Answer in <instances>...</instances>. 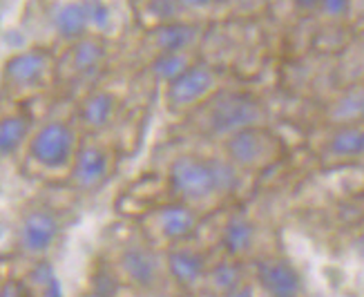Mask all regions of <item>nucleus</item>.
<instances>
[{
    "instance_id": "1",
    "label": "nucleus",
    "mask_w": 364,
    "mask_h": 297,
    "mask_svg": "<svg viewBox=\"0 0 364 297\" xmlns=\"http://www.w3.org/2000/svg\"><path fill=\"white\" fill-rule=\"evenodd\" d=\"M154 201H177L208 217L221 208L232 206L240 197L246 177L228 163L215 148H172L161 168L150 172Z\"/></svg>"
},
{
    "instance_id": "2",
    "label": "nucleus",
    "mask_w": 364,
    "mask_h": 297,
    "mask_svg": "<svg viewBox=\"0 0 364 297\" xmlns=\"http://www.w3.org/2000/svg\"><path fill=\"white\" fill-rule=\"evenodd\" d=\"M255 125H271V112L262 97L252 90L228 83L201 103L195 112L177 123L179 141L217 148L237 132Z\"/></svg>"
},
{
    "instance_id": "3",
    "label": "nucleus",
    "mask_w": 364,
    "mask_h": 297,
    "mask_svg": "<svg viewBox=\"0 0 364 297\" xmlns=\"http://www.w3.org/2000/svg\"><path fill=\"white\" fill-rule=\"evenodd\" d=\"M103 264L121 293H130L132 297H181L170 284L164 253L134 224L112 232L103 250Z\"/></svg>"
},
{
    "instance_id": "4",
    "label": "nucleus",
    "mask_w": 364,
    "mask_h": 297,
    "mask_svg": "<svg viewBox=\"0 0 364 297\" xmlns=\"http://www.w3.org/2000/svg\"><path fill=\"white\" fill-rule=\"evenodd\" d=\"M83 141L74 114L70 117H47L36 123L27 146L23 150V166L29 175L45 181L65 183L76 150Z\"/></svg>"
},
{
    "instance_id": "5",
    "label": "nucleus",
    "mask_w": 364,
    "mask_h": 297,
    "mask_svg": "<svg viewBox=\"0 0 364 297\" xmlns=\"http://www.w3.org/2000/svg\"><path fill=\"white\" fill-rule=\"evenodd\" d=\"M109 65H112L109 38L103 34H87L56 52V87L81 99L85 92L103 83Z\"/></svg>"
},
{
    "instance_id": "6",
    "label": "nucleus",
    "mask_w": 364,
    "mask_h": 297,
    "mask_svg": "<svg viewBox=\"0 0 364 297\" xmlns=\"http://www.w3.org/2000/svg\"><path fill=\"white\" fill-rule=\"evenodd\" d=\"M56 87V50L31 45L11 54L0 70V94L9 103L27 105Z\"/></svg>"
},
{
    "instance_id": "7",
    "label": "nucleus",
    "mask_w": 364,
    "mask_h": 297,
    "mask_svg": "<svg viewBox=\"0 0 364 297\" xmlns=\"http://www.w3.org/2000/svg\"><path fill=\"white\" fill-rule=\"evenodd\" d=\"M228 163H232L244 177H257L277 168L287 159L289 148L284 136L273 125H255L228 136L215 148Z\"/></svg>"
},
{
    "instance_id": "8",
    "label": "nucleus",
    "mask_w": 364,
    "mask_h": 297,
    "mask_svg": "<svg viewBox=\"0 0 364 297\" xmlns=\"http://www.w3.org/2000/svg\"><path fill=\"white\" fill-rule=\"evenodd\" d=\"M136 230L156 248L166 253V250L175 248L183 242L195 239L201 226H203V215L195 208L183 206L177 201H164V203H152V206L139 210L130 217Z\"/></svg>"
},
{
    "instance_id": "9",
    "label": "nucleus",
    "mask_w": 364,
    "mask_h": 297,
    "mask_svg": "<svg viewBox=\"0 0 364 297\" xmlns=\"http://www.w3.org/2000/svg\"><path fill=\"white\" fill-rule=\"evenodd\" d=\"M208 219L217 226H215L213 237L203 242L215 250V255L250 264L255 257L268 253L266 248H262L264 228L259 226L257 219L250 212H246L244 208H237L232 203V206H226L208 215Z\"/></svg>"
},
{
    "instance_id": "10",
    "label": "nucleus",
    "mask_w": 364,
    "mask_h": 297,
    "mask_svg": "<svg viewBox=\"0 0 364 297\" xmlns=\"http://www.w3.org/2000/svg\"><path fill=\"white\" fill-rule=\"evenodd\" d=\"M230 74L205 58L195 60L188 70L161 87V101L172 119H186L190 112L205 103L215 92L228 85Z\"/></svg>"
},
{
    "instance_id": "11",
    "label": "nucleus",
    "mask_w": 364,
    "mask_h": 297,
    "mask_svg": "<svg viewBox=\"0 0 364 297\" xmlns=\"http://www.w3.org/2000/svg\"><path fill=\"white\" fill-rule=\"evenodd\" d=\"M121 146L107 136H83L76 150L65 185L78 195H94L117 177Z\"/></svg>"
},
{
    "instance_id": "12",
    "label": "nucleus",
    "mask_w": 364,
    "mask_h": 297,
    "mask_svg": "<svg viewBox=\"0 0 364 297\" xmlns=\"http://www.w3.org/2000/svg\"><path fill=\"white\" fill-rule=\"evenodd\" d=\"M63 234L60 215L47 203H31L27 206L14 228L16 253L27 261L47 259L56 248Z\"/></svg>"
},
{
    "instance_id": "13",
    "label": "nucleus",
    "mask_w": 364,
    "mask_h": 297,
    "mask_svg": "<svg viewBox=\"0 0 364 297\" xmlns=\"http://www.w3.org/2000/svg\"><path fill=\"white\" fill-rule=\"evenodd\" d=\"M205 31H208L205 23H190V21L139 29V36L134 43V68L141 70L146 63L166 54L199 52Z\"/></svg>"
},
{
    "instance_id": "14",
    "label": "nucleus",
    "mask_w": 364,
    "mask_h": 297,
    "mask_svg": "<svg viewBox=\"0 0 364 297\" xmlns=\"http://www.w3.org/2000/svg\"><path fill=\"white\" fill-rule=\"evenodd\" d=\"M74 121L83 136H107L112 139V130H117L125 117V99L119 92L105 87L103 83L85 92L81 99L74 101Z\"/></svg>"
},
{
    "instance_id": "15",
    "label": "nucleus",
    "mask_w": 364,
    "mask_h": 297,
    "mask_svg": "<svg viewBox=\"0 0 364 297\" xmlns=\"http://www.w3.org/2000/svg\"><path fill=\"white\" fill-rule=\"evenodd\" d=\"M164 257H166V271L170 277V284L175 286V291L181 297H195L217 255L197 234L195 239L166 250Z\"/></svg>"
},
{
    "instance_id": "16",
    "label": "nucleus",
    "mask_w": 364,
    "mask_h": 297,
    "mask_svg": "<svg viewBox=\"0 0 364 297\" xmlns=\"http://www.w3.org/2000/svg\"><path fill=\"white\" fill-rule=\"evenodd\" d=\"M250 279L262 297H304V279L297 266L282 253L268 250L250 264Z\"/></svg>"
},
{
    "instance_id": "17",
    "label": "nucleus",
    "mask_w": 364,
    "mask_h": 297,
    "mask_svg": "<svg viewBox=\"0 0 364 297\" xmlns=\"http://www.w3.org/2000/svg\"><path fill=\"white\" fill-rule=\"evenodd\" d=\"M315 159L324 170H342L364 163V123L322 128Z\"/></svg>"
},
{
    "instance_id": "18",
    "label": "nucleus",
    "mask_w": 364,
    "mask_h": 297,
    "mask_svg": "<svg viewBox=\"0 0 364 297\" xmlns=\"http://www.w3.org/2000/svg\"><path fill=\"white\" fill-rule=\"evenodd\" d=\"M47 25L60 47L94 34L87 0H52L47 5Z\"/></svg>"
},
{
    "instance_id": "19",
    "label": "nucleus",
    "mask_w": 364,
    "mask_h": 297,
    "mask_svg": "<svg viewBox=\"0 0 364 297\" xmlns=\"http://www.w3.org/2000/svg\"><path fill=\"white\" fill-rule=\"evenodd\" d=\"M364 123V81L340 83L320 107L322 128L336 125H362Z\"/></svg>"
},
{
    "instance_id": "20",
    "label": "nucleus",
    "mask_w": 364,
    "mask_h": 297,
    "mask_svg": "<svg viewBox=\"0 0 364 297\" xmlns=\"http://www.w3.org/2000/svg\"><path fill=\"white\" fill-rule=\"evenodd\" d=\"M0 109V159L23 154L27 141L36 128L34 112L21 103H9Z\"/></svg>"
},
{
    "instance_id": "21",
    "label": "nucleus",
    "mask_w": 364,
    "mask_h": 297,
    "mask_svg": "<svg viewBox=\"0 0 364 297\" xmlns=\"http://www.w3.org/2000/svg\"><path fill=\"white\" fill-rule=\"evenodd\" d=\"M250 279V266L240 259L217 255L195 297H221Z\"/></svg>"
},
{
    "instance_id": "22",
    "label": "nucleus",
    "mask_w": 364,
    "mask_h": 297,
    "mask_svg": "<svg viewBox=\"0 0 364 297\" xmlns=\"http://www.w3.org/2000/svg\"><path fill=\"white\" fill-rule=\"evenodd\" d=\"M199 52H179V54H166L136 70V81L148 90H159L168 85L172 78H177L183 70H188L195 60H199Z\"/></svg>"
},
{
    "instance_id": "23",
    "label": "nucleus",
    "mask_w": 364,
    "mask_h": 297,
    "mask_svg": "<svg viewBox=\"0 0 364 297\" xmlns=\"http://www.w3.org/2000/svg\"><path fill=\"white\" fill-rule=\"evenodd\" d=\"M134 23L139 29H150L159 25L186 21L177 0H130Z\"/></svg>"
},
{
    "instance_id": "24",
    "label": "nucleus",
    "mask_w": 364,
    "mask_h": 297,
    "mask_svg": "<svg viewBox=\"0 0 364 297\" xmlns=\"http://www.w3.org/2000/svg\"><path fill=\"white\" fill-rule=\"evenodd\" d=\"M230 0H177L183 18L190 23H215V14L226 7Z\"/></svg>"
},
{
    "instance_id": "25",
    "label": "nucleus",
    "mask_w": 364,
    "mask_h": 297,
    "mask_svg": "<svg viewBox=\"0 0 364 297\" xmlns=\"http://www.w3.org/2000/svg\"><path fill=\"white\" fill-rule=\"evenodd\" d=\"M0 297H36V295L25 275L23 277L5 275V277H0Z\"/></svg>"
},
{
    "instance_id": "26",
    "label": "nucleus",
    "mask_w": 364,
    "mask_h": 297,
    "mask_svg": "<svg viewBox=\"0 0 364 297\" xmlns=\"http://www.w3.org/2000/svg\"><path fill=\"white\" fill-rule=\"evenodd\" d=\"M291 3H293V9L297 11L299 18H311L320 0H291Z\"/></svg>"
},
{
    "instance_id": "27",
    "label": "nucleus",
    "mask_w": 364,
    "mask_h": 297,
    "mask_svg": "<svg viewBox=\"0 0 364 297\" xmlns=\"http://www.w3.org/2000/svg\"><path fill=\"white\" fill-rule=\"evenodd\" d=\"M85 297H94V295H92V293H87V295H85Z\"/></svg>"
}]
</instances>
